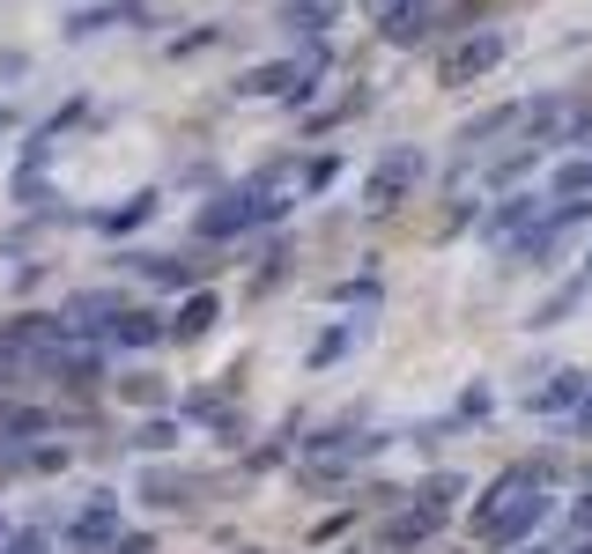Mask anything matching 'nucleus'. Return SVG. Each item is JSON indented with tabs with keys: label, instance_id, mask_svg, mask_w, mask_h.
<instances>
[{
	"label": "nucleus",
	"instance_id": "nucleus-1",
	"mask_svg": "<svg viewBox=\"0 0 592 554\" xmlns=\"http://www.w3.org/2000/svg\"><path fill=\"white\" fill-rule=\"evenodd\" d=\"M289 207H296V193H282L274 170H260L245 185H222V193L200 207L193 237L200 244H237V237H252V230H267V222H289Z\"/></svg>",
	"mask_w": 592,
	"mask_h": 554
},
{
	"label": "nucleus",
	"instance_id": "nucleus-2",
	"mask_svg": "<svg viewBox=\"0 0 592 554\" xmlns=\"http://www.w3.org/2000/svg\"><path fill=\"white\" fill-rule=\"evenodd\" d=\"M385 444H393L385 429H363V422H326L319 436H304L296 481H304V488H341V481H356V473H363Z\"/></svg>",
	"mask_w": 592,
	"mask_h": 554
},
{
	"label": "nucleus",
	"instance_id": "nucleus-3",
	"mask_svg": "<svg viewBox=\"0 0 592 554\" xmlns=\"http://www.w3.org/2000/svg\"><path fill=\"white\" fill-rule=\"evenodd\" d=\"M459 496H467V473H430L422 488H408V496L393 503V518H385V554H415V547H430V540L452 525Z\"/></svg>",
	"mask_w": 592,
	"mask_h": 554
},
{
	"label": "nucleus",
	"instance_id": "nucleus-4",
	"mask_svg": "<svg viewBox=\"0 0 592 554\" xmlns=\"http://www.w3.org/2000/svg\"><path fill=\"white\" fill-rule=\"evenodd\" d=\"M533 496H556V458H541V451H533V458H511V466L482 488V503H474V532H489L504 510L533 503Z\"/></svg>",
	"mask_w": 592,
	"mask_h": 554
},
{
	"label": "nucleus",
	"instance_id": "nucleus-5",
	"mask_svg": "<svg viewBox=\"0 0 592 554\" xmlns=\"http://www.w3.org/2000/svg\"><path fill=\"white\" fill-rule=\"evenodd\" d=\"M422 170H430V156H422L415 141H393L378 163H370L363 178V215H393V207H408L422 185Z\"/></svg>",
	"mask_w": 592,
	"mask_h": 554
},
{
	"label": "nucleus",
	"instance_id": "nucleus-6",
	"mask_svg": "<svg viewBox=\"0 0 592 554\" xmlns=\"http://www.w3.org/2000/svg\"><path fill=\"white\" fill-rule=\"evenodd\" d=\"M504 60H511V30H467V38L444 45L437 82H444V89H474V82H489Z\"/></svg>",
	"mask_w": 592,
	"mask_h": 554
},
{
	"label": "nucleus",
	"instance_id": "nucleus-7",
	"mask_svg": "<svg viewBox=\"0 0 592 554\" xmlns=\"http://www.w3.org/2000/svg\"><path fill=\"white\" fill-rule=\"evenodd\" d=\"M548 215V193H533V185H518V193H504V200H489L482 207V222H474V237L489 244V252H511L533 222Z\"/></svg>",
	"mask_w": 592,
	"mask_h": 554
},
{
	"label": "nucleus",
	"instance_id": "nucleus-8",
	"mask_svg": "<svg viewBox=\"0 0 592 554\" xmlns=\"http://www.w3.org/2000/svg\"><path fill=\"white\" fill-rule=\"evenodd\" d=\"M585 392H592V370H578V362H563V370H548V377H541V385H533V392H526L518 407L533 414V422H570Z\"/></svg>",
	"mask_w": 592,
	"mask_h": 554
},
{
	"label": "nucleus",
	"instance_id": "nucleus-9",
	"mask_svg": "<svg viewBox=\"0 0 592 554\" xmlns=\"http://www.w3.org/2000/svg\"><path fill=\"white\" fill-rule=\"evenodd\" d=\"M119 532H126V525H119V496H112V488H97V496L67 518V554H112V540H119Z\"/></svg>",
	"mask_w": 592,
	"mask_h": 554
},
{
	"label": "nucleus",
	"instance_id": "nucleus-10",
	"mask_svg": "<svg viewBox=\"0 0 592 554\" xmlns=\"http://www.w3.org/2000/svg\"><path fill=\"white\" fill-rule=\"evenodd\" d=\"M119 311H126L119 289H74L67 303H60V326H67V340H104Z\"/></svg>",
	"mask_w": 592,
	"mask_h": 554
},
{
	"label": "nucleus",
	"instance_id": "nucleus-11",
	"mask_svg": "<svg viewBox=\"0 0 592 554\" xmlns=\"http://www.w3.org/2000/svg\"><path fill=\"white\" fill-rule=\"evenodd\" d=\"M437 30V0H378V38L385 45H422Z\"/></svg>",
	"mask_w": 592,
	"mask_h": 554
},
{
	"label": "nucleus",
	"instance_id": "nucleus-12",
	"mask_svg": "<svg viewBox=\"0 0 592 554\" xmlns=\"http://www.w3.org/2000/svg\"><path fill=\"white\" fill-rule=\"evenodd\" d=\"M126 274H141L148 289H200V259H178V252H119Z\"/></svg>",
	"mask_w": 592,
	"mask_h": 554
},
{
	"label": "nucleus",
	"instance_id": "nucleus-13",
	"mask_svg": "<svg viewBox=\"0 0 592 554\" xmlns=\"http://www.w3.org/2000/svg\"><path fill=\"white\" fill-rule=\"evenodd\" d=\"M112 348H126V355H141V348H156V340H171V318L163 311H148V303H126L119 318H112Z\"/></svg>",
	"mask_w": 592,
	"mask_h": 554
},
{
	"label": "nucleus",
	"instance_id": "nucleus-14",
	"mask_svg": "<svg viewBox=\"0 0 592 554\" xmlns=\"http://www.w3.org/2000/svg\"><path fill=\"white\" fill-rule=\"evenodd\" d=\"M126 23H148L141 0H97V8H74L67 15V38L82 45V38H104V30H126Z\"/></svg>",
	"mask_w": 592,
	"mask_h": 554
},
{
	"label": "nucleus",
	"instance_id": "nucleus-15",
	"mask_svg": "<svg viewBox=\"0 0 592 554\" xmlns=\"http://www.w3.org/2000/svg\"><path fill=\"white\" fill-rule=\"evenodd\" d=\"M518 104L526 97H511V104H489V111H474L459 134H452V148H467V156H482V148H496L504 134H518Z\"/></svg>",
	"mask_w": 592,
	"mask_h": 554
},
{
	"label": "nucleus",
	"instance_id": "nucleus-16",
	"mask_svg": "<svg viewBox=\"0 0 592 554\" xmlns=\"http://www.w3.org/2000/svg\"><path fill=\"white\" fill-rule=\"evenodd\" d=\"M585 296H592V281L585 274H570V281H556V289L533 303V318H526V333H548V326H563V318H578L585 311Z\"/></svg>",
	"mask_w": 592,
	"mask_h": 554
},
{
	"label": "nucleus",
	"instance_id": "nucleus-17",
	"mask_svg": "<svg viewBox=\"0 0 592 554\" xmlns=\"http://www.w3.org/2000/svg\"><path fill=\"white\" fill-rule=\"evenodd\" d=\"M370 340V318H348V326H326L311 348H304V370H334V362H348L356 348Z\"/></svg>",
	"mask_w": 592,
	"mask_h": 554
},
{
	"label": "nucleus",
	"instance_id": "nucleus-18",
	"mask_svg": "<svg viewBox=\"0 0 592 554\" xmlns=\"http://www.w3.org/2000/svg\"><path fill=\"white\" fill-rule=\"evenodd\" d=\"M156 207H163V193H156V185H141V193H126L119 207H97V230L104 237H134V230H141V222H156Z\"/></svg>",
	"mask_w": 592,
	"mask_h": 554
},
{
	"label": "nucleus",
	"instance_id": "nucleus-19",
	"mask_svg": "<svg viewBox=\"0 0 592 554\" xmlns=\"http://www.w3.org/2000/svg\"><path fill=\"white\" fill-rule=\"evenodd\" d=\"M222 326V296L215 289H186V303L171 311V340H208Z\"/></svg>",
	"mask_w": 592,
	"mask_h": 554
},
{
	"label": "nucleus",
	"instance_id": "nucleus-20",
	"mask_svg": "<svg viewBox=\"0 0 592 554\" xmlns=\"http://www.w3.org/2000/svg\"><path fill=\"white\" fill-rule=\"evenodd\" d=\"M38 436H52V414L15 399V407H0V451H30Z\"/></svg>",
	"mask_w": 592,
	"mask_h": 554
},
{
	"label": "nucleus",
	"instance_id": "nucleus-21",
	"mask_svg": "<svg viewBox=\"0 0 592 554\" xmlns=\"http://www.w3.org/2000/svg\"><path fill=\"white\" fill-rule=\"evenodd\" d=\"M289 89H296V60H260V67L237 74V97H282L289 104Z\"/></svg>",
	"mask_w": 592,
	"mask_h": 554
},
{
	"label": "nucleus",
	"instance_id": "nucleus-22",
	"mask_svg": "<svg viewBox=\"0 0 592 554\" xmlns=\"http://www.w3.org/2000/svg\"><path fill=\"white\" fill-rule=\"evenodd\" d=\"M282 23H289L296 38H334V23H341V0H289V8H282Z\"/></svg>",
	"mask_w": 592,
	"mask_h": 554
},
{
	"label": "nucleus",
	"instance_id": "nucleus-23",
	"mask_svg": "<svg viewBox=\"0 0 592 554\" xmlns=\"http://www.w3.org/2000/svg\"><path fill=\"white\" fill-rule=\"evenodd\" d=\"M341 170H348V156H341V148H319L311 163L296 170V200H319L326 185H341Z\"/></svg>",
	"mask_w": 592,
	"mask_h": 554
},
{
	"label": "nucleus",
	"instance_id": "nucleus-24",
	"mask_svg": "<svg viewBox=\"0 0 592 554\" xmlns=\"http://www.w3.org/2000/svg\"><path fill=\"white\" fill-rule=\"evenodd\" d=\"M141 496H148V510H186V503H193V481L171 473V466H163V473L148 466V473H141Z\"/></svg>",
	"mask_w": 592,
	"mask_h": 554
},
{
	"label": "nucleus",
	"instance_id": "nucleus-25",
	"mask_svg": "<svg viewBox=\"0 0 592 554\" xmlns=\"http://www.w3.org/2000/svg\"><path fill=\"white\" fill-rule=\"evenodd\" d=\"M126 444H134V451H148V458H171V451H178V422H171V414H141Z\"/></svg>",
	"mask_w": 592,
	"mask_h": 554
},
{
	"label": "nucleus",
	"instance_id": "nucleus-26",
	"mask_svg": "<svg viewBox=\"0 0 592 554\" xmlns=\"http://www.w3.org/2000/svg\"><path fill=\"white\" fill-rule=\"evenodd\" d=\"M289 259H296V244H289V237H274V252L252 266V296H274V289H282V281H289Z\"/></svg>",
	"mask_w": 592,
	"mask_h": 554
},
{
	"label": "nucleus",
	"instance_id": "nucleus-27",
	"mask_svg": "<svg viewBox=\"0 0 592 554\" xmlns=\"http://www.w3.org/2000/svg\"><path fill=\"white\" fill-rule=\"evenodd\" d=\"M119 399H134V407H156V399H163V377L134 370V377H119Z\"/></svg>",
	"mask_w": 592,
	"mask_h": 554
},
{
	"label": "nucleus",
	"instance_id": "nucleus-28",
	"mask_svg": "<svg viewBox=\"0 0 592 554\" xmlns=\"http://www.w3.org/2000/svg\"><path fill=\"white\" fill-rule=\"evenodd\" d=\"M0 554H52V540L38 525H23V532H8V540H0Z\"/></svg>",
	"mask_w": 592,
	"mask_h": 554
},
{
	"label": "nucleus",
	"instance_id": "nucleus-29",
	"mask_svg": "<svg viewBox=\"0 0 592 554\" xmlns=\"http://www.w3.org/2000/svg\"><path fill=\"white\" fill-rule=\"evenodd\" d=\"M215 38H222L215 23H208V30H186V38H171V60H193V52H208Z\"/></svg>",
	"mask_w": 592,
	"mask_h": 554
},
{
	"label": "nucleus",
	"instance_id": "nucleus-30",
	"mask_svg": "<svg viewBox=\"0 0 592 554\" xmlns=\"http://www.w3.org/2000/svg\"><path fill=\"white\" fill-rule=\"evenodd\" d=\"M570 540H592V488H578V503H570Z\"/></svg>",
	"mask_w": 592,
	"mask_h": 554
},
{
	"label": "nucleus",
	"instance_id": "nucleus-31",
	"mask_svg": "<svg viewBox=\"0 0 592 554\" xmlns=\"http://www.w3.org/2000/svg\"><path fill=\"white\" fill-rule=\"evenodd\" d=\"M563 436H570V444H592V392H585V399H578V414H570V422H563Z\"/></svg>",
	"mask_w": 592,
	"mask_h": 554
},
{
	"label": "nucleus",
	"instance_id": "nucleus-32",
	"mask_svg": "<svg viewBox=\"0 0 592 554\" xmlns=\"http://www.w3.org/2000/svg\"><path fill=\"white\" fill-rule=\"evenodd\" d=\"M482 414H489V385H467V399H459L452 422H482Z\"/></svg>",
	"mask_w": 592,
	"mask_h": 554
},
{
	"label": "nucleus",
	"instance_id": "nucleus-33",
	"mask_svg": "<svg viewBox=\"0 0 592 554\" xmlns=\"http://www.w3.org/2000/svg\"><path fill=\"white\" fill-rule=\"evenodd\" d=\"M112 554H156V532H119V540H112Z\"/></svg>",
	"mask_w": 592,
	"mask_h": 554
},
{
	"label": "nucleus",
	"instance_id": "nucleus-34",
	"mask_svg": "<svg viewBox=\"0 0 592 554\" xmlns=\"http://www.w3.org/2000/svg\"><path fill=\"white\" fill-rule=\"evenodd\" d=\"M23 370H30V362H23V355H8V348H0V392L15 385V377H23Z\"/></svg>",
	"mask_w": 592,
	"mask_h": 554
},
{
	"label": "nucleus",
	"instance_id": "nucleus-35",
	"mask_svg": "<svg viewBox=\"0 0 592 554\" xmlns=\"http://www.w3.org/2000/svg\"><path fill=\"white\" fill-rule=\"evenodd\" d=\"M563 554H592V540H570V547H563Z\"/></svg>",
	"mask_w": 592,
	"mask_h": 554
},
{
	"label": "nucleus",
	"instance_id": "nucleus-36",
	"mask_svg": "<svg viewBox=\"0 0 592 554\" xmlns=\"http://www.w3.org/2000/svg\"><path fill=\"white\" fill-rule=\"evenodd\" d=\"M8 126H15V111H8V104H0V134H8Z\"/></svg>",
	"mask_w": 592,
	"mask_h": 554
},
{
	"label": "nucleus",
	"instance_id": "nucleus-37",
	"mask_svg": "<svg viewBox=\"0 0 592 554\" xmlns=\"http://www.w3.org/2000/svg\"><path fill=\"white\" fill-rule=\"evenodd\" d=\"M578 274H585V281H592V252H585V259H578Z\"/></svg>",
	"mask_w": 592,
	"mask_h": 554
},
{
	"label": "nucleus",
	"instance_id": "nucleus-38",
	"mask_svg": "<svg viewBox=\"0 0 592 554\" xmlns=\"http://www.w3.org/2000/svg\"><path fill=\"white\" fill-rule=\"evenodd\" d=\"M0 540H8V518H0Z\"/></svg>",
	"mask_w": 592,
	"mask_h": 554
}]
</instances>
